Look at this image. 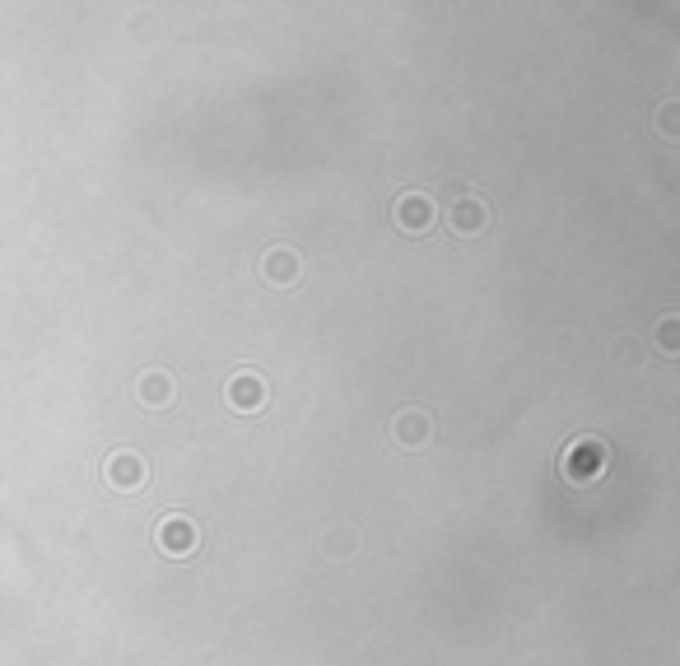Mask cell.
I'll return each instance as SVG.
<instances>
[{"label": "cell", "mask_w": 680, "mask_h": 666, "mask_svg": "<svg viewBox=\"0 0 680 666\" xmlns=\"http://www.w3.org/2000/svg\"><path fill=\"white\" fill-rule=\"evenodd\" d=\"M103 476H108L112 490H122V494H136L140 485H145V476H150V466H145V457L131 448H117L108 457V466H103Z\"/></svg>", "instance_id": "obj_3"}, {"label": "cell", "mask_w": 680, "mask_h": 666, "mask_svg": "<svg viewBox=\"0 0 680 666\" xmlns=\"http://www.w3.org/2000/svg\"><path fill=\"white\" fill-rule=\"evenodd\" d=\"M224 401H229L233 410H243V415H252V410L266 406V382H261L257 373H233L229 387H224Z\"/></svg>", "instance_id": "obj_4"}, {"label": "cell", "mask_w": 680, "mask_h": 666, "mask_svg": "<svg viewBox=\"0 0 680 666\" xmlns=\"http://www.w3.org/2000/svg\"><path fill=\"white\" fill-rule=\"evenodd\" d=\"M662 131H667V136H676V108L662 112Z\"/></svg>", "instance_id": "obj_12"}, {"label": "cell", "mask_w": 680, "mask_h": 666, "mask_svg": "<svg viewBox=\"0 0 680 666\" xmlns=\"http://www.w3.org/2000/svg\"><path fill=\"white\" fill-rule=\"evenodd\" d=\"M429 438H434V420L424 410H401L396 415V443L401 448H424Z\"/></svg>", "instance_id": "obj_7"}, {"label": "cell", "mask_w": 680, "mask_h": 666, "mask_svg": "<svg viewBox=\"0 0 680 666\" xmlns=\"http://www.w3.org/2000/svg\"><path fill=\"white\" fill-rule=\"evenodd\" d=\"M154 545L173 559H187V555H196V545H201V527H196L187 513H168V517H159V527H154Z\"/></svg>", "instance_id": "obj_2"}, {"label": "cell", "mask_w": 680, "mask_h": 666, "mask_svg": "<svg viewBox=\"0 0 680 666\" xmlns=\"http://www.w3.org/2000/svg\"><path fill=\"white\" fill-rule=\"evenodd\" d=\"M611 471V448L601 443V438H573L569 448H564V462H559V476L569 480V485H592Z\"/></svg>", "instance_id": "obj_1"}, {"label": "cell", "mask_w": 680, "mask_h": 666, "mask_svg": "<svg viewBox=\"0 0 680 666\" xmlns=\"http://www.w3.org/2000/svg\"><path fill=\"white\" fill-rule=\"evenodd\" d=\"M261 275H266L271 285H294V280H299V252L271 247V252L261 257Z\"/></svg>", "instance_id": "obj_8"}, {"label": "cell", "mask_w": 680, "mask_h": 666, "mask_svg": "<svg viewBox=\"0 0 680 666\" xmlns=\"http://www.w3.org/2000/svg\"><path fill=\"white\" fill-rule=\"evenodd\" d=\"M657 345H662V354L680 350V322L676 317H662V327H657Z\"/></svg>", "instance_id": "obj_11"}, {"label": "cell", "mask_w": 680, "mask_h": 666, "mask_svg": "<svg viewBox=\"0 0 680 666\" xmlns=\"http://www.w3.org/2000/svg\"><path fill=\"white\" fill-rule=\"evenodd\" d=\"M396 224H401V229L406 233H424L429 229V224H434V201H429V196H424V191H406V196H401V201H396Z\"/></svg>", "instance_id": "obj_5"}, {"label": "cell", "mask_w": 680, "mask_h": 666, "mask_svg": "<svg viewBox=\"0 0 680 666\" xmlns=\"http://www.w3.org/2000/svg\"><path fill=\"white\" fill-rule=\"evenodd\" d=\"M448 219H452V233H466V238H471V233H480L485 224H490V210H485V201H480V196L462 191V196L452 201V215Z\"/></svg>", "instance_id": "obj_6"}, {"label": "cell", "mask_w": 680, "mask_h": 666, "mask_svg": "<svg viewBox=\"0 0 680 666\" xmlns=\"http://www.w3.org/2000/svg\"><path fill=\"white\" fill-rule=\"evenodd\" d=\"M354 545H359L354 527H327V536H322V555H327V559H345Z\"/></svg>", "instance_id": "obj_10"}, {"label": "cell", "mask_w": 680, "mask_h": 666, "mask_svg": "<svg viewBox=\"0 0 680 666\" xmlns=\"http://www.w3.org/2000/svg\"><path fill=\"white\" fill-rule=\"evenodd\" d=\"M140 401H145V406H168V401H173V378H168L164 368H150V373L140 378Z\"/></svg>", "instance_id": "obj_9"}]
</instances>
